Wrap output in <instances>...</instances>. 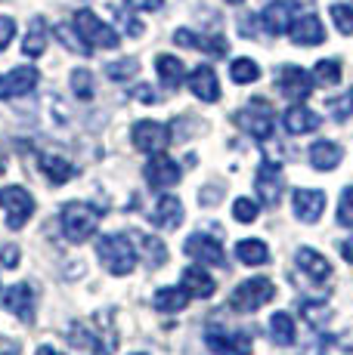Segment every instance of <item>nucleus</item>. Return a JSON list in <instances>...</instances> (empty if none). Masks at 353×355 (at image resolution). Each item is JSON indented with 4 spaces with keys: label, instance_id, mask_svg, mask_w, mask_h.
<instances>
[{
    "label": "nucleus",
    "instance_id": "obj_1",
    "mask_svg": "<svg viewBox=\"0 0 353 355\" xmlns=\"http://www.w3.org/2000/svg\"><path fill=\"white\" fill-rule=\"evenodd\" d=\"M97 257L112 275H131L137 266V250L124 235H103L97 241Z\"/></svg>",
    "mask_w": 353,
    "mask_h": 355
},
{
    "label": "nucleus",
    "instance_id": "obj_2",
    "mask_svg": "<svg viewBox=\"0 0 353 355\" xmlns=\"http://www.w3.org/2000/svg\"><path fill=\"white\" fill-rule=\"evenodd\" d=\"M99 210L93 207V204H84V201H69L63 207V232H65V238L74 244H81V241H87V238L93 235V232L99 229Z\"/></svg>",
    "mask_w": 353,
    "mask_h": 355
},
{
    "label": "nucleus",
    "instance_id": "obj_3",
    "mask_svg": "<svg viewBox=\"0 0 353 355\" xmlns=\"http://www.w3.org/2000/svg\"><path fill=\"white\" fill-rule=\"evenodd\" d=\"M72 25L78 28V34L84 37V44L90 46V50H115V46L121 44L118 31H115L112 25H106L93 10H78Z\"/></svg>",
    "mask_w": 353,
    "mask_h": 355
},
{
    "label": "nucleus",
    "instance_id": "obj_4",
    "mask_svg": "<svg viewBox=\"0 0 353 355\" xmlns=\"http://www.w3.org/2000/svg\"><path fill=\"white\" fill-rule=\"evenodd\" d=\"M236 124L245 130L248 136H254V139H270L276 127L273 105L267 99H251L242 112H236Z\"/></svg>",
    "mask_w": 353,
    "mask_h": 355
},
{
    "label": "nucleus",
    "instance_id": "obj_5",
    "mask_svg": "<svg viewBox=\"0 0 353 355\" xmlns=\"http://www.w3.org/2000/svg\"><path fill=\"white\" fill-rule=\"evenodd\" d=\"M276 297V284L270 278H248L229 297V306L236 312H257L261 306H267L270 300Z\"/></svg>",
    "mask_w": 353,
    "mask_h": 355
},
{
    "label": "nucleus",
    "instance_id": "obj_6",
    "mask_svg": "<svg viewBox=\"0 0 353 355\" xmlns=\"http://www.w3.org/2000/svg\"><path fill=\"white\" fill-rule=\"evenodd\" d=\"M0 201L6 207V226L10 229H22L31 220V214H35V198L25 192L22 186L0 189Z\"/></svg>",
    "mask_w": 353,
    "mask_h": 355
},
{
    "label": "nucleus",
    "instance_id": "obj_7",
    "mask_svg": "<svg viewBox=\"0 0 353 355\" xmlns=\"http://www.w3.org/2000/svg\"><path fill=\"white\" fill-rule=\"evenodd\" d=\"M205 343H208V349L217 352V355H251V349H254V343H251L248 334L223 331V327H208Z\"/></svg>",
    "mask_w": 353,
    "mask_h": 355
},
{
    "label": "nucleus",
    "instance_id": "obj_8",
    "mask_svg": "<svg viewBox=\"0 0 353 355\" xmlns=\"http://www.w3.org/2000/svg\"><path fill=\"white\" fill-rule=\"evenodd\" d=\"M313 74L310 71H304L301 65H282L279 68V74H276V87L288 96L291 102H304L313 93Z\"/></svg>",
    "mask_w": 353,
    "mask_h": 355
},
{
    "label": "nucleus",
    "instance_id": "obj_9",
    "mask_svg": "<svg viewBox=\"0 0 353 355\" xmlns=\"http://www.w3.org/2000/svg\"><path fill=\"white\" fill-rule=\"evenodd\" d=\"M183 254L192 257L195 263H205V266H223L227 263V254H223L220 238H211V235H205V232L189 235L186 244H183Z\"/></svg>",
    "mask_w": 353,
    "mask_h": 355
},
{
    "label": "nucleus",
    "instance_id": "obj_10",
    "mask_svg": "<svg viewBox=\"0 0 353 355\" xmlns=\"http://www.w3.org/2000/svg\"><path fill=\"white\" fill-rule=\"evenodd\" d=\"M131 139L140 152L155 155V152H165V146L171 142V130L158 121H137L131 130Z\"/></svg>",
    "mask_w": 353,
    "mask_h": 355
},
{
    "label": "nucleus",
    "instance_id": "obj_11",
    "mask_svg": "<svg viewBox=\"0 0 353 355\" xmlns=\"http://www.w3.org/2000/svg\"><path fill=\"white\" fill-rule=\"evenodd\" d=\"M142 176H146V182L152 189H171L180 182V164L174 158H167L165 152H155V155H149Z\"/></svg>",
    "mask_w": 353,
    "mask_h": 355
},
{
    "label": "nucleus",
    "instance_id": "obj_12",
    "mask_svg": "<svg viewBox=\"0 0 353 355\" xmlns=\"http://www.w3.org/2000/svg\"><path fill=\"white\" fill-rule=\"evenodd\" d=\"M254 189H257V198H261L267 207H276L282 198V167L276 161H263L261 170L254 176Z\"/></svg>",
    "mask_w": 353,
    "mask_h": 355
},
{
    "label": "nucleus",
    "instance_id": "obj_13",
    "mask_svg": "<svg viewBox=\"0 0 353 355\" xmlns=\"http://www.w3.org/2000/svg\"><path fill=\"white\" fill-rule=\"evenodd\" d=\"M297 16V0H273L261 10V25L270 34H285Z\"/></svg>",
    "mask_w": 353,
    "mask_h": 355
},
{
    "label": "nucleus",
    "instance_id": "obj_14",
    "mask_svg": "<svg viewBox=\"0 0 353 355\" xmlns=\"http://www.w3.org/2000/svg\"><path fill=\"white\" fill-rule=\"evenodd\" d=\"M40 74L35 65H19L0 80V99H19V96H28L31 90L38 87Z\"/></svg>",
    "mask_w": 353,
    "mask_h": 355
},
{
    "label": "nucleus",
    "instance_id": "obj_15",
    "mask_svg": "<svg viewBox=\"0 0 353 355\" xmlns=\"http://www.w3.org/2000/svg\"><path fill=\"white\" fill-rule=\"evenodd\" d=\"M3 309L13 312V315H16L22 324H31V322H35V291H31L25 282L6 288V293H3Z\"/></svg>",
    "mask_w": 353,
    "mask_h": 355
},
{
    "label": "nucleus",
    "instance_id": "obj_16",
    "mask_svg": "<svg viewBox=\"0 0 353 355\" xmlns=\"http://www.w3.org/2000/svg\"><path fill=\"white\" fill-rule=\"evenodd\" d=\"M291 207L301 223H319L325 210V192L322 189H295L291 192Z\"/></svg>",
    "mask_w": 353,
    "mask_h": 355
},
{
    "label": "nucleus",
    "instance_id": "obj_17",
    "mask_svg": "<svg viewBox=\"0 0 353 355\" xmlns=\"http://www.w3.org/2000/svg\"><path fill=\"white\" fill-rule=\"evenodd\" d=\"M291 40H295L297 46H319L325 44V28H322V19L316 16V12H304V16H295V22H291Z\"/></svg>",
    "mask_w": 353,
    "mask_h": 355
},
{
    "label": "nucleus",
    "instance_id": "obj_18",
    "mask_svg": "<svg viewBox=\"0 0 353 355\" xmlns=\"http://www.w3.org/2000/svg\"><path fill=\"white\" fill-rule=\"evenodd\" d=\"M322 124V118L307 105H288L282 114V127L288 130L291 136H304V133H313Z\"/></svg>",
    "mask_w": 353,
    "mask_h": 355
},
{
    "label": "nucleus",
    "instance_id": "obj_19",
    "mask_svg": "<svg viewBox=\"0 0 353 355\" xmlns=\"http://www.w3.org/2000/svg\"><path fill=\"white\" fill-rule=\"evenodd\" d=\"M189 90H192V96L202 99V102H217L220 99V80H217V71L211 65H199L192 74H189Z\"/></svg>",
    "mask_w": 353,
    "mask_h": 355
},
{
    "label": "nucleus",
    "instance_id": "obj_20",
    "mask_svg": "<svg viewBox=\"0 0 353 355\" xmlns=\"http://www.w3.org/2000/svg\"><path fill=\"white\" fill-rule=\"evenodd\" d=\"M149 220H152L155 229H176L183 223V204L176 195H161L158 201H155V210L149 214Z\"/></svg>",
    "mask_w": 353,
    "mask_h": 355
},
{
    "label": "nucleus",
    "instance_id": "obj_21",
    "mask_svg": "<svg viewBox=\"0 0 353 355\" xmlns=\"http://www.w3.org/2000/svg\"><path fill=\"white\" fill-rule=\"evenodd\" d=\"M310 164H313V170H322V173H329V170H335L338 164L344 158V148L338 146V142L331 139H316L313 146H310Z\"/></svg>",
    "mask_w": 353,
    "mask_h": 355
},
{
    "label": "nucleus",
    "instance_id": "obj_22",
    "mask_svg": "<svg viewBox=\"0 0 353 355\" xmlns=\"http://www.w3.org/2000/svg\"><path fill=\"white\" fill-rule=\"evenodd\" d=\"M295 263H297V269H301L307 278H313V282H325V278L331 275V263L319 254V250H313V248H301V250H297Z\"/></svg>",
    "mask_w": 353,
    "mask_h": 355
},
{
    "label": "nucleus",
    "instance_id": "obj_23",
    "mask_svg": "<svg viewBox=\"0 0 353 355\" xmlns=\"http://www.w3.org/2000/svg\"><path fill=\"white\" fill-rule=\"evenodd\" d=\"M183 291L189 293V297H199V300H208L214 293V278L208 275L202 266H189V269H183V278H180Z\"/></svg>",
    "mask_w": 353,
    "mask_h": 355
},
{
    "label": "nucleus",
    "instance_id": "obj_24",
    "mask_svg": "<svg viewBox=\"0 0 353 355\" xmlns=\"http://www.w3.org/2000/svg\"><path fill=\"white\" fill-rule=\"evenodd\" d=\"M69 343L74 346V349H81L84 355H108V349H112V346L99 343V337H93V334L87 331L81 322H74L69 327Z\"/></svg>",
    "mask_w": 353,
    "mask_h": 355
},
{
    "label": "nucleus",
    "instance_id": "obj_25",
    "mask_svg": "<svg viewBox=\"0 0 353 355\" xmlns=\"http://www.w3.org/2000/svg\"><path fill=\"white\" fill-rule=\"evenodd\" d=\"M155 71H158V80L167 87V90L180 87L183 78H186V68H183V62L176 56H167V53L155 56Z\"/></svg>",
    "mask_w": 353,
    "mask_h": 355
},
{
    "label": "nucleus",
    "instance_id": "obj_26",
    "mask_svg": "<svg viewBox=\"0 0 353 355\" xmlns=\"http://www.w3.org/2000/svg\"><path fill=\"white\" fill-rule=\"evenodd\" d=\"M236 259L242 266H263V263H270V248L261 238H242L236 244Z\"/></svg>",
    "mask_w": 353,
    "mask_h": 355
},
{
    "label": "nucleus",
    "instance_id": "obj_27",
    "mask_svg": "<svg viewBox=\"0 0 353 355\" xmlns=\"http://www.w3.org/2000/svg\"><path fill=\"white\" fill-rule=\"evenodd\" d=\"M186 303H189V293L183 291V284L180 288H158L152 297V306L158 312H183Z\"/></svg>",
    "mask_w": 353,
    "mask_h": 355
},
{
    "label": "nucleus",
    "instance_id": "obj_28",
    "mask_svg": "<svg viewBox=\"0 0 353 355\" xmlns=\"http://www.w3.org/2000/svg\"><path fill=\"white\" fill-rule=\"evenodd\" d=\"M40 170L47 173V180H50L53 186H63V182H69L74 176V167L65 158H59V155H44V158H40Z\"/></svg>",
    "mask_w": 353,
    "mask_h": 355
},
{
    "label": "nucleus",
    "instance_id": "obj_29",
    "mask_svg": "<svg viewBox=\"0 0 353 355\" xmlns=\"http://www.w3.org/2000/svg\"><path fill=\"white\" fill-rule=\"evenodd\" d=\"M44 50H47V22L38 16L35 22H31L28 34H25V40H22V53L28 59H38V56H44Z\"/></svg>",
    "mask_w": 353,
    "mask_h": 355
},
{
    "label": "nucleus",
    "instance_id": "obj_30",
    "mask_svg": "<svg viewBox=\"0 0 353 355\" xmlns=\"http://www.w3.org/2000/svg\"><path fill=\"white\" fill-rule=\"evenodd\" d=\"M270 334H273V340L279 346H291L295 343V318L288 315V312H273L270 315Z\"/></svg>",
    "mask_w": 353,
    "mask_h": 355
},
{
    "label": "nucleus",
    "instance_id": "obj_31",
    "mask_svg": "<svg viewBox=\"0 0 353 355\" xmlns=\"http://www.w3.org/2000/svg\"><path fill=\"white\" fill-rule=\"evenodd\" d=\"M53 34H56L59 44H63L69 53H74V56H90V53H93L90 46L84 44V37L78 34V28H74V25H56V28H53Z\"/></svg>",
    "mask_w": 353,
    "mask_h": 355
},
{
    "label": "nucleus",
    "instance_id": "obj_32",
    "mask_svg": "<svg viewBox=\"0 0 353 355\" xmlns=\"http://www.w3.org/2000/svg\"><path fill=\"white\" fill-rule=\"evenodd\" d=\"M229 78H233L236 84H254V80H261V65L248 56L233 59V65H229Z\"/></svg>",
    "mask_w": 353,
    "mask_h": 355
},
{
    "label": "nucleus",
    "instance_id": "obj_33",
    "mask_svg": "<svg viewBox=\"0 0 353 355\" xmlns=\"http://www.w3.org/2000/svg\"><path fill=\"white\" fill-rule=\"evenodd\" d=\"M137 244L142 248V254L149 257V266H165L167 263V248H165V241H158V238H152V235H142V232H137Z\"/></svg>",
    "mask_w": 353,
    "mask_h": 355
},
{
    "label": "nucleus",
    "instance_id": "obj_34",
    "mask_svg": "<svg viewBox=\"0 0 353 355\" xmlns=\"http://www.w3.org/2000/svg\"><path fill=\"white\" fill-rule=\"evenodd\" d=\"M310 74H313L316 84L335 87V84H341V62H338V59H319L316 68Z\"/></svg>",
    "mask_w": 353,
    "mask_h": 355
},
{
    "label": "nucleus",
    "instance_id": "obj_35",
    "mask_svg": "<svg viewBox=\"0 0 353 355\" xmlns=\"http://www.w3.org/2000/svg\"><path fill=\"white\" fill-rule=\"evenodd\" d=\"M329 16H331V22H335L338 31L353 37V3H331Z\"/></svg>",
    "mask_w": 353,
    "mask_h": 355
},
{
    "label": "nucleus",
    "instance_id": "obj_36",
    "mask_svg": "<svg viewBox=\"0 0 353 355\" xmlns=\"http://www.w3.org/2000/svg\"><path fill=\"white\" fill-rule=\"evenodd\" d=\"M137 71H140V62L133 56L118 59V62H108L106 65L108 80H131V78H137Z\"/></svg>",
    "mask_w": 353,
    "mask_h": 355
},
{
    "label": "nucleus",
    "instance_id": "obj_37",
    "mask_svg": "<svg viewBox=\"0 0 353 355\" xmlns=\"http://www.w3.org/2000/svg\"><path fill=\"white\" fill-rule=\"evenodd\" d=\"M72 90H74V96L84 102L93 99V74L87 68H74L72 71Z\"/></svg>",
    "mask_w": 353,
    "mask_h": 355
},
{
    "label": "nucleus",
    "instance_id": "obj_38",
    "mask_svg": "<svg viewBox=\"0 0 353 355\" xmlns=\"http://www.w3.org/2000/svg\"><path fill=\"white\" fill-rule=\"evenodd\" d=\"M329 112H331V118H335L338 124L350 118V114H353V87H350V90H344V96L329 99Z\"/></svg>",
    "mask_w": 353,
    "mask_h": 355
},
{
    "label": "nucleus",
    "instance_id": "obj_39",
    "mask_svg": "<svg viewBox=\"0 0 353 355\" xmlns=\"http://www.w3.org/2000/svg\"><path fill=\"white\" fill-rule=\"evenodd\" d=\"M195 50L208 53V56H227L229 44H227V37H220V34H208V37L199 34V46H195Z\"/></svg>",
    "mask_w": 353,
    "mask_h": 355
},
{
    "label": "nucleus",
    "instance_id": "obj_40",
    "mask_svg": "<svg viewBox=\"0 0 353 355\" xmlns=\"http://www.w3.org/2000/svg\"><path fill=\"white\" fill-rule=\"evenodd\" d=\"M338 223L344 229H353V186H347L341 192V201H338Z\"/></svg>",
    "mask_w": 353,
    "mask_h": 355
},
{
    "label": "nucleus",
    "instance_id": "obj_41",
    "mask_svg": "<svg viewBox=\"0 0 353 355\" xmlns=\"http://www.w3.org/2000/svg\"><path fill=\"white\" fill-rule=\"evenodd\" d=\"M257 214H261V210H257V204L251 201V198H236V204H233V216L239 223H254L257 220Z\"/></svg>",
    "mask_w": 353,
    "mask_h": 355
},
{
    "label": "nucleus",
    "instance_id": "obj_42",
    "mask_svg": "<svg viewBox=\"0 0 353 355\" xmlns=\"http://www.w3.org/2000/svg\"><path fill=\"white\" fill-rule=\"evenodd\" d=\"M301 312H304V318H307L310 324H322L325 318H329V309H325L322 303H301Z\"/></svg>",
    "mask_w": 353,
    "mask_h": 355
},
{
    "label": "nucleus",
    "instance_id": "obj_43",
    "mask_svg": "<svg viewBox=\"0 0 353 355\" xmlns=\"http://www.w3.org/2000/svg\"><path fill=\"white\" fill-rule=\"evenodd\" d=\"M13 37H16V19H13V16H0V50H6Z\"/></svg>",
    "mask_w": 353,
    "mask_h": 355
},
{
    "label": "nucleus",
    "instance_id": "obj_44",
    "mask_svg": "<svg viewBox=\"0 0 353 355\" xmlns=\"http://www.w3.org/2000/svg\"><path fill=\"white\" fill-rule=\"evenodd\" d=\"M174 44H176V46H189V50H195V46H199V34L189 31V28H176V31H174Z\"/></svg>",
    "mask_w": 353,
    "mask_h": 355
},
{
    "label": "nucleus",
    "instance_id": "obj_45",
    "mask_svg": "<svg viewBox=\"0 0 353 355\" xmlns=\"http://www.w3.org/2000/svg\"><path fill=\"white\" fill-rule=\"evenodd\" d=\"M0 266H3V269H16V266H19V248H16V244L0 248Z\"/></svg>",
    "mask_w": 353,
    "mask_h": 355
},
{
    "label": "nucleus",
    "instance_id": "obj_46",
    "mask_svg": "<svg viewBox=\"0 0 353 355\" xmlns=\"http://www.w3.org/2000/svg\"><path fill=\"white\" fill-rule=\"evenodd\" d=\"M127 10H140V12H155L165 6V0H124Z\"/></svg>",
    "mask_w": 353,
    "mask_h": 355
},
{
    "label": "nucleus",
    "instance_id": "obj_47",
    "mask_svg": "<svg viewBox=\"0 0 353 355\" xmlns=\"http://www.w3.org/2000/svg\"><path fill=\"white\" fill-rule=\"evenodd\" d=\"M133 96H137L140 102H158V96L152 93V87H146V84H140L137 90H133Z\"/></svg>",
    "mask_w": 353,
    "mask_h": 355
},
{
    "label": "nucleus",
    "instance_id": "obj_48",
    "mask_svg": "<svg viewBox=\"0 0 353 355\" xmlns=\"http://www.w3.org/2000/svg\"><path fill=\"white\" fill-rule=\"evenodd\" d=\"M0 355H19V343L10 337H0Z\"/></svg>",
    "mask_w": 353,
    "mask_h": 355
},
{
    "label": "nucleus",
    "instance_id": "obj_49",
    "mask_svg": "<svg viewBox=\"0 0 353 355\" xmlns=\"http://www.w3.org/2000/svg\"><path fill=\"white\" fill-rule=\"evenodd\" d=\"M338 250H341V257L347 259V263H353V238H347V241L338 244Z\"/></svg>",
    "mask_w": 353,
    "mask_h": 355
},
{
    "label": "nucleus",
    "instance_id": "obj_50",
    "mask_svg": "<svg viewBox=\"0 0 353 355\" xmlns=\"http://www.w3.org/2000/svg\"><path fill=\"white\" fill-rule=\"evenodd\" d=\"M35 355H63V352H59V349H53V346H40V349H38Z\"/></svg>",
    "mask_w": 353,
    "mask_h": 355
},
{
    "label": "nucleus",
    "instance_id": "obj_51",
    "mask_svg": "<svg viewBox=\"0 0 353 355\" xmlns=\"http://www.w3.org/2000/svg\"><path fill=\"white\" fill-rule=\"evenodd\" d=\"M227 3H233V6H239V3H245V0H227Z\"/></svg>",
    "mask_w": 353,
    "mask_h": 355
},
{
    "label": "nucleus",
    "instance_id": "obj_52",
    "mask_svg": "<svg viewBox=\"0 0 353 355\" xmlns=\"http://www.w3.org/2000/svg\"><path fill=\"white\" fill-rule=\"evenodd\" d=\"M133 355H146V352H133Z\"/></svg>",
    "mask_w": 353,
    "mask_h": 355
}]
</instances>
